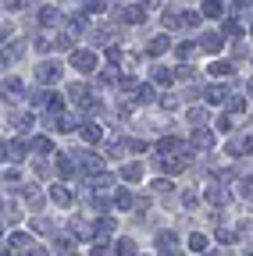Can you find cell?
I'll return each mask as SVG.
<instances>
[{
	"mask_svg": "<svg viewBox=\"0 0 253 256\" xmlns=\"http://www.w3.org/2000/svg\"><path fill=\"white\" fill-rule=\"evenodd\" d=\"M93 256H114V246H111L107 238H100L97 246H93Z\"/></svg>",
	"mask_w": 253,
	"mask_h": 256,
	"instance_id": "22",
	"label": "cell"
},
{
	"mask_svg": "<svg viewBox=\"0 0 253 256\" xmlns=\"http://www.w3.org/2000/svg\"><path fill=\"white\" fill-rule=\"evenodd\" d=\"M232 110H246V100H239V96H232V104H228Z\"/></svg>",
	"mask_w": 253,
	"mask_h": 256,
	"instance_id": "38",
	"label": "cell"
},
{
	"mask_svg": "<svg viewBox=\"0 0 253 256\" xmlns=\"http://www.w3.org/2000/svg\"><path fill=\"white\" fill-rule=\"evenodd\" d=\"M203 256H217V252H203Z\"/></svg>",
	"mask_w": 253,
	"mask_h": 256,
	"instance_id": "42",
	"label": "cell"
},
{
	"mask_svg": "<svg viewBox=\"0 0 253 256\" xmlns=\"http://www.w3.org/2000/svg\"><path fill=\"white\" fill-rule=\"evenodd\" d=\"M203 14L207 18H221V4L217 0H203Z\"/></svg>",
	"mask_w": 253,
	"mask_h": 256,
	"instance_id": "24",
	"label": "cell"
},
{
	"mask_svg": "<svg viewBox=\"0 0 253 256\" xmlns=\"http://www.w3.org/2000/svg\"><path fill=\"white\" fill-rule=\"evenodd\" d=\"M4 92H8V96H22V82H18V78H8V82H4Z\"/></svg>",
	"mask_w": 253,
	"mask_h": 256,
	"instance_id": "26",
	"label": "cell"
},
{
	"mask_svg": "<svg viewBox=\"0 0 253 256\" xmlns=\"http://www.w3.org/2000/svg\"><path fill=\"white\" fill-rule=\"evenodd\" d=\"M161 256H182V252H178V249H171V252H161Z\"/></svg>",
	"mask_w": 253,
	"mask_h": 256,
	"instance_id": "40",
	"label": "cell"
},
{
	"mask_svg": "<svg viewBox=\"0 0 253 256\" xmlns=\"http://www.w3.org/2000/svg\"><path fill=\"white\" fill-rule=\"evenodd\" d=\"M57 78H61L57 60H43V64H40V82H57Z\"/></svg>",
	"mask_w": 253,
	"mask_h": 256,
	"instance_id": "3",
	"label": "cell"
},
{
	"mask_svg": "<svg viewBox=\"0 0 253 256\" xmlns=\"http://www.w3.org/2000/svg\"><path fill=\"white\" fill-rule=\"evenodd\" d=\"M4 217H8V220H15V217H22V214H18V206H15V203H4Z\"/></svg>",
	"mask_w": 253,
	"mask_h": 256,
	"instance_id": "32",
	"label": "cell"
},
{
	"mask_svg": "<svg viewBox=\"0 0 253 256\" xmlns=\"http://www.w3.org/2000/svg\"><path fill=\"white\" fill-rule=\"evenodd\" d=\"M111 232H114V217H100V220H97V235L104 238V235H111Z\"/></svg>",
	"mask_w": 253,
	"mask_h": 256,
	"instance_id": "18",
	"label": "cell"
},
{
	"mask_svg": "<svg viewBox=\"0 0 253 256\" xmlns=\"http://www.w3.org/2000/svg\"><path fill=\"white\" fill-rule=\"evenodd\" d=\"M15 124H18V132H29V124H33V118H29V114H18V118H15Z\"/></svg>",
	"mask_w": 253,
	"mask_h": 256,
	"instance_id": "29",
	"label": "cell"
},
{
	"mask_svg": "<svg viewBox=\"0 0 253 256\" xmlns=\"http://www.w3.org/2000/svg\"><path fill=\"white\" fill-rule=\"evenodd\" d=\"M40 22H43V25H54V22H57V11L43 8V11H40Z\"/></svg>",
	"mask_w": 253,
	"mask_h": 256,
	"instance_id": "28",
	"label": "cell"
},
{
	"mask_svg": "<svg viewBox=\"0 0 253 256\" xmlns=\"http://www.w3.org/2000/svg\"><path fill=\"white\" fill-rule=\"evenodd\" d=\"M79 156H82V168L86 171H100V156L97 153H79Z\"/></svg>",
	"mask_w": 253,
	"mask_h": 256,
	"instance_id": "15",
	"label": "cell"
},
{
	"mask_svg": "<svg viewBox=\"0 0 253 256\" xmlns=\"http://www.w3.org/2000/svg\"><path fill=\"white\" fill-rule=\"evenodd\" d=\"M171 78H175V75H171L168 68H153V82H157V86H171Z\"/></svg>",
	"mask_w": 253,
	"mask_h": 256,
	"instance_id": "17",
	"label": "cell"
},
{
	"mask_svg": "<svg viewBox=\"0 0 253 256\" xmlns=\"http://www.w3.org/2000/svg\"><path fill=\"white\" fill-rule=\"evenodd\" d=\"M8 246H11V249H15V252H25V249H29V246H33V238H29V235H25V232H15V235H11V242H8Z\"/></svg>",
	"mask_w": 253,
	"mask_h": 256,
	"instance_id": "5",
	"label": "cell"
},
{
	"mask_svg": "<svg viewBox=\"0 0 253 256\" xmlns=\"http://www.w3.org/2000/svg\"><path fill=\"white\" fill-rule=\"evenodd\" d=\"M221 46H225V40H221V36H203V50H210V54H217Z\"/></svg>",
	"mask_w": 253,
	"mask_h": 256,
	"instance_id": "23",
	"label": "cell"
},
{
	"mask_svg": "<svg viewBox=\"0 0 253 256\" xmlns=\"http://www.w3.org/2000/svg\"><path fill=\"white\" fill-rule=\"evenodd\" d=\"M4 153H8V146H4V142H0V160H8V156H4Z\"/></svg>",
	"mask_w": 253,
	"mask_h": 256,
	"instance_id": "39",
	"label": "cell"
},
{
	"mask_svg": "<svg viewBox=\"0 0 253 256\" xmlns=\"http://www.w3.org/2000/svg\"><path fill=\"white\" fill-rule=\"evenodd\" d=\"M33 228H36V232H50V220H47V217H36Z\"/></svg>",
	"mask_w": 253,
	"mask_h": 256,
	"instance_id": "33",
	"label": "cell"
},
{
	"mask_svg": "<svg viewBox=\"0 0 253 256\" xmlns=\"http://www.w3.org/2000/svg\"><path fill=\"white\" fill-rule=\"evenodd\" d=\"M54 249L57 252H72V238H54Z\"/></svg>",
	"mask_w": 253,
	"mask_h": 256,
	"instance_id": "31",
	"label": "cell"
},
{
	"mask_svg": "<svg viewBox=\"0 0 253 256\" xmlns=\"http://www.w3.org/2000/svg\"><path fill=\"white\" fill-rule=\"evenodd\" d=\"M193 142H196V146H200V150H207V146H214V136H210V132H207V128H200V132H196V136H193Z\"/></svg>",
	"mask_w": 253,
	"mask_h": 256,
	"instance_id": "16",
	"label": "cell"
},
{
	"mask_svg": "<svg viewBox=\"0 0 253 256\" xmlns=\"http://www.w3.org/2000/svg\"><path fill=\"white\" fill-rule=\"evenodd\" d=\"M210 75H214V78H228V75H232V64H228V60H214V64H210Z\"/></svg>",
	"mask_w": 253,
	"mask_h": 256,
	"instance_id": "10",
	"label": "cell"
},
{
	"mask_svg": "<svg viewBox=\"0 0 253 256\" xmlns=\"http://www.w3.org/2000/svg\"><path fill=\"white\" fill-rule=\"evenodd\" d=\"M121 18H125V22H132V25H139V22H143V8H125Z\"/></svg>",
	"mask_w": 253,
	"mask_h": 256,
	"instance_id": "19",
	"label": "cell"
},
{
	"mask_svg": "<svg viewBox=\"0 0 253 256\" xmlns=\"http://www.w3.org/2000/svg\"><path fill=\"white\" fill-rule=\"evenodd\" d=\"M86 11H104V0H86Z\"/></svg>",
	"mask_w": 253,
	"mask_h": 256,
	"instance_id": "37",
	"label": "cell"
},
{
	"mask_svg": "<svg viewBox=\"0 0 253 256\" xmlns=\"http://www.w3.org/2000/svg\"><path fill=\"white\" fill-rule=\"evenodd\" d=\"M72 64H75L79 72H93V68H97V57H93L89 50H75L72 54Z\"/></svg>",
	"mask_w": 253,
	"mask_h": 256,
	"instance_id": "1",
	"label": "cell"
},
{
	"mask_svg": "<svg viewBox=\"0 0 253 256\" xmlns=\"http://www.w3.org/2000/svg\"><path fill=\"white\" fill-rule=\"evenodd\" d=\"M157 249H161V252L178 249V235H175V232H161V235H157Z\"/></svg>",
	"mask_w": 253,
	"mask_h": 256,
	"instance_id": "4",
	"label": "cell"
},
{
	"mask_svg": "<svg viewBox=\"0 0 253 256\" xmlns=\"http://www.w3.org/2000/svg\"><path fill=\"white\" fill-rule=\"evenodd\" d=\"M136 96H139V104H150V100H153V89H150V86H139Z\"/></svg>",
	"mask_w": 253,
	"mask_h": 256,
	"instance_id": "30",
	"label": "cell"
},
{
	"mask_svg": "<svg viewBox=\"0 0 253 256\" xmlns=\"http://www.w3.org/2000/svg\"><path fill=\"white\" fill-rule=\"evenodd\" d=\"M178 150H182V139H161V142H157V153H161V156L178 153Z\"/></svg>",
	"mask_w": 253,
	"mask_h": 256,
	"instance_id": "9",
	"label": "cell"
},
{
	"mask_svg": "<svg viewBox=\"0 0 253 256\" xmlns=\"http://www.w3.org/2000/svg\"><path fill=\"white\" fill-rule=\"evenodd\" d=\"M0 256H11V252H8V249H0Z\"/></svg>",
	"mask_w": 253,
	"mask_h": 256,
	"instance_id": "41",
	"label": "cell"
},
{
	"mask_svg": "<svg viewBox=\"0 0 253 256\" xmlns=\"http://www.w3.org/2000/svg\"><path fill=\"white\" fill-rule=\"evenodd\" d=\"M57 174H61V178H72V174H75V160H72V156H61V160H57Z\"/></svg>",
	"mask_w": 253,
	"mask_h": 256,
	"instance_id": "11",
	"label": "cell"
},
{
	"mask_svg": "<svg viewBox=\"0 0 253 256\" xmlns=\"http://www.w3.org/2000/svg\"><path fill=\"white\" fill-rule=\"evenodd\" d=\"M153 188H157V192H171V182H168V178H157Z\"/></svg>",
	"mask_w": 253,
	"mask_h": 256,
	"instance_id": "34",
	"label": "cell"
},
{
	"mask_svg": "<svg viewBox=\"0 0 253 256\" xmlns=\"http://www.w3.org/2000/svg\"><path fill=\"white\" fill-rule=\"evenodd\" d=\"M50 200H54L57 206H68V203H72V192L61 188V185H54V188H50Z\"/></svg>",
	"mask_w": 253,
	"mask_h": 256,
	"instance_id": "7",
	"label": "cell"
},
{
	"mask_svg": "<svg viewBox=\"0 0 253 256\" xmlns=\"http://www.w3.org/2000/svg\"><path fill=\"white\" fill-rule=\"evenodd\" d=\"M129 150H132V153H143L146 142H143V139H129Z\"/></svg>",
	"mask_w": 253,
	"mask_h": 256,
	"instance_id": "36",
	"label": "cell"
},
{
	"mask_svg": "<svg viewBox=\"0 0 253 256\" xmlns=\"http://www.w3.org/2000/svg\"><path fill=\"white\" fill-rule=\"evenodd\" d=\"M189 121H193V124H203L207 114H203V110H189Z\"/></svg>",
	"mask_w": 253,
	"mask_h": 256,
	"instance_id": "35",
	"label": "cell"
},
{
	"mask_svg": "<svg viewBox=\"0 0 253 256\" xmlns=\"http://www.w3.org/2000/svg\"><path fill=\"white\" fill-rule=\"evenodd\" d=\"M82 139L86 142H100L104 139V128L100 124H82Z\"/></svg>",
	"mask_w": 253,
	"mask_h": 256,
	"instance_id": "6",
	"label": "cell"
},
{
	"mask_svg": "<svg viewBox=\"0 0 253 256\" xmlns=\"http://www.w3.org/2000/svg\"><path fill=\"white\" fill-rule=\"evenodd\" d=\"M121 178H125V182H139V178H143V168H139V164H125V168H121Z\"/></svg>",
	"mask_w": 253,
	"mask_h": 256,
	"instance_id": "12",
	"label": "cell"
},
{
	"mask_svg": "<svg viewBox=\"0 0 253 256\" xmlns=\"http://www.w3.org/2000/svg\"><path fill=\"white\" fill-rule=\"evenodd\" d=\"M168 43H171L168 36H157V40L150 43V54H164V50H168Z\"/></svg>",
	"mask_w": 253,
	"mask_h": 256,
	"instance_id": "25",
	"label": "cell"
},
{
	"mask_svg": "<svg viewBox=\"0 0 253 256\" xmlns=\"http://www.w3.org/2000/svg\"><path fill=\"white\" fill-rule=\"evenodd\" d=\"M114 256H136V242L132 238H121L118 249H114Z\"/></svg>",
	"mask_w": 253,
	"mask_h": 256,
	"instance_id": "14",
	"label": "cell"
},
{
	"mask_svg": "<svg viewBox=\"0 0 253 256\" xmlns=\"http://www.w3.org/2000/svg\"><path fill=\"white\" fill-rule=\"evenodd\" d=\"M225 96H228V89H225V86H214V89H207V104H214V107H217L221 100H225Z\"/></svg>",
	"mask_w": 253,
	"mask_h": 256,
	"instance_id": "13",
	"label": "cell"
},
{
	"mask_svg": "<svg viewBox=\"0 0 253 256\" xmlns=\"http://www.w3.org/2000/svg\"><path fill=\"white\" fill-rule=\"evenodd\" d=\"M207 200H210L214 206H221V203H228V192L221 188V185H210V188H207Z\"/></svg>",
	"mask_w": 253,
	"mask_h": 256,
	"instance_id": "8",
	"label": "cell"
},
{
	"mask_svg": "<svg viewBox=\"0 0 253 256\" xmlns=\"http://www.w3.org/2000/svg\"><path fill=\"white\" fill-rule=\"evenodd\" d=\"M114 203H118V210H132V192H129V188H121Z\"/></svg>",
	"mask_w": 253,
	"mask_h": 256,
	"instance_id": "21",
	"label": "cell"
},
{
	"mask_svg": "<svg viewBox=\"0 0 253 256\" xmlns=\"http://www.w3.org/2000/svg\"><path fill=\"white\" fill-rule=\"evenodd\" d=\"M157 168L168 174H178V171H185V160L182 156H157Z\"/></svg>",
	"mask_w": 253,
	"mask_h": 256,
	"instance_id": "2",
	"label": "cell"
},
{
	"mask_svg": "<svg viewBox=\"0 0 253 256\" xmlns=\"http://www.w3.org/2000/svg\"><path fill=\"white\" fill-rule=\"evenodd\" d=\"M33 150H36V153H50V150H54V142L40 136V139H33Z\"/></svg>",
	"mask_w": 253,
	"mask_h": 256,
	"instance_id": "27",
	"label": "cell"
},
{
	"mask_svg": "<svg viewBox=\"0 0 253 256\" xmlns=\"http://www.w3.org/2000/svg\"><path fill=\"white\" fill-rule=\"evenodd\" d=\"M189 249H193V252H203V249H207V235H200V232L189 235Z\"/></svg>",
	"mask_w": 253,
	"mask_h": 256,
	"instance_id": "20",
	"label": "cell"
}]
</instances>
